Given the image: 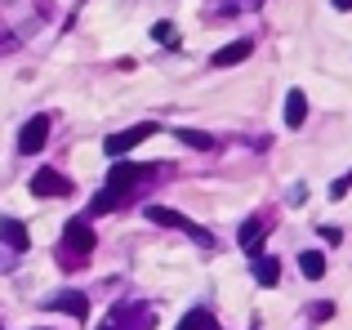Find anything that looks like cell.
Segmentation results:
<instances>
[{
	"instance_id": "6da1fadb",
	"label": "cell",
	"mask_w": 352,
	"mask_h": 330,
	"mask_svg": "<svg viewBox=\"0 0 352 330\" xmlns=\"http://www.w3.org/2000/svg\"><path fill=\"white\" fill-rule=\"evenodd\" d=\"M147 219H152V223H161V228H183V232H188V236H197V241L206 245V250L214 245V236H210L206 228H197L188 214H179V210H170V206H147Z\"/></svg>"
},
{
	"instance_id": "7a4b0ae2",
	"label": "cell",
	"mask_w": 352,
	"mask_h": 330,
	"mask_svg": "<svg viewBox=\"0 0 352 330\" xmlns=\"http://www.w3.org/2000/svg\"><path fill=\"white\" fill-rule=\"evenodd\" d=\"M152 134H156V125H152V121H143V125H134V130H120V134H112V139H107L103 148H107V157H125V152L134 148V143L152 139Z\"/></svg>"
},
{
	"instance_id": "3957f363",
	"label": "cell",
	"mask_w": 352,
	"mask_h": 330,
	"mask_svg": "<svg viewBox=\"0 0 352 330\" xmlns=\"http://www.w3.org/2000/svg\"><path fill=\"white\" fill-rule=\"evenodd\" d=\"M45 139H50V116H32V121L23 125V134H18V148L23 152H41Z\"/></svg>"
},
{
	"instance_id": "277c9868",
	"label": "cell",
	"mask_w": 352,
	"mask_h": 330,
	"mask_svg": "<svg viewBox=\"0 0 352 330\" xmlns=\"http://www.w3.org/2000/svg\"><path fill=\"white\" fill-rule=\"evenodd\" d=\"M32 192L36 197H67L72 183L63 179L58 170H41V174H32Z\"/></svg>"
},
{
	"instance_id": "5b68a950",
	"label": "cell",
	"mask_w": 352,
	"mask_h": 330,
	"mask_svg": "<svg viewBox=\"0 0 352 330\" xmlns=\"http://www.w3.org/2000/svg\"><path fill=\"white\" fill-rule=\"evenodd\" d=\"M63 241H67L76 254H89V250H94V228H89L85 219H72V223L63 228Z\"/></svg>"
},
{
	"instance_id": "8992f818",
	"label": "cell",
	"mask_w": 352,
	"mask_h": 330,
	"mask_svg": "<svg viewBox=\"0 0 352 330\" xmlns=\"http://www.w3.org/2000/svg\"><path fill=\"white\" fill-rule=\"evenodd\" d=\"M143 174H147L143 165H116V170L107 174V188H112V192H120V197H125V192L134 188V183L143 179Z\"/></svg>"
},
{
	"instance_id": "52a82bcc",
	"label": "cell",
	"mask_w": 352,
	"mask_h": 330,
	"mask_svg": "<svg viewBox=\"0 0 352 330\" xmlns=\"http://www.w3.org/2000/svg\"><path fill=\"white\" fill-rule=\"evenodd\" d=\"M303 121H308V98H303V89H290V94H285V125L299 130Z\"/></svg>"
},
{
	"instance_id": "ba28073f",
	"label": "cell",
	"mask_w": 352,
	"mask_h": 330,
	"mask_svg": "<svg viewBox=\"0 0 352 330\" xmlns=\"http://www.w3.org/2000/svg\"><path fill=\"white\" fill-rule=\"evenodd\" d=\"M236 241H241V250L258 254V241H263V219H245L241 232H236Z\"/></svg>"
},
{
	"instance_id": "9c48e42d",
	"label": "cell",
	"mask_w": 352,
	"mask_h": 330,
	"mask_svg": "<svg viewBox=\"0 0 352 330\" xmlns=\"http://www.w3.org/2000/svg\"><path fill=\"white\" fill-rule=\"evenodd\" d=\"M0 236H5L9 250H18V254H23L27 245H32V241H27V228L18 223V219H0Z\"/></svg>"
},
{
	"instance_id": "30bf717a",
	"label": "cell",
	"mask_w": 352,
	"mask_h": 330,
	"mask_svg": "<svg viewBox=\"0 0 352 330\" xmlns=\"http://www.w3.org/2000/svg\"><path fill=\"white\" fill-rule=\"evenodd\" d=\"M254 281L258 286H276L281 281V263L267 259V254H254Z\"/></svg>"
},
{
	"instance_id": "8fae6325",
	"label": "cell",
	"mask_w": 352,
	"mask_h": 330,
	"mask_svg": "<svg viewBox=\"0 0 352 330\" xmlns=\"http://www.w3.org/2000/svg\"><path fill=\"white\" fill-rule=\"evenodd\" d=\"M54 308H63V313H72V317H85L89 313V299L80 295V290H63V295L54 299Z\"/></svg>"
},
{
	"instance_id": "7c38bea8",
	"label": "cell",
	"mask_w": 352,
	"mask_h": 330,
	"mask_svg": "<svg viewBox=\"0 0 352 330\" xmlns=\"http://www.w3.org/2000/svg\"><path fill=\"white\" fill-rule=\"evenodd\" d=\"M241 58H250V41H232V45H223V50L214 54V67H232V63Z\"/></svg>"
},
{
	"instance_id": "4fadbf2b",
	"label": "cell",
	"mask_w": 352,
	"mask_h": 330,
	"mask_svg": "<svg viewBox=\"0 0 352 330\" xmlns=\"http://www.w3.org/2000/svg\"><path fill=\"white\" fill-rule=\"evenodd\" d=\"M299 268H303V277L317 281L321 272H326V254H321V250H303V254H299Z\"/></svg>"
},
{
	"instance_id": "5bb4252c",
	"label": "cell",
	"mask_w": 352,
	"mask_h": 330,
	"mask_svg": "<svg viewBox=\"0 0 352 330\" xmlns=\"http://www.w3.org/2000/svg\"><path fill=\"white\" fill-rule=\"evenodd\" d=\"M179 330H214V317L206 313V308H192L188 317H183V326Z\"/></svg>"
},
{
	"instance_id": "9a60e30c",
	"label": "cell",
	"mask_w": 352,
	"mask_h": 330,
	"mask_svg": "<svg viewBox=\"0 0 352 330\" xmlns=\"http://www.w3.org/2000/svg\"><path fill=\"white\" fill-rule=\"evenodd\" d=\"M179 139L188 143V148H214V139H210V134H201V130H179Z\"/></svg>"
},
{
	"instance_id": "2e32d148",
	"label": "cell",
	"mask_w": 352,
	"mask_h": 330,
	"mask_svg": "<svg viewBox=\"0 0 352 330\" xmlns=\"http://www.w3.org/2000/svg\"><path fill=\"white\" fill-rule=\"evenodd\" d=\"M152 36H156V41H161V45H170V50H174V45H179V32H174L170 23H156V27H152Z\"/></svg>"
},
{
	"instance_id": "e0dca14e",
	"label": "cell",
	"mask_w": 352,
	"mask_h": 330,
	"mask_svg": "<svg viewBox=\"0 0 352 330\" xmlns=\"http://www.w3.org/2000/svg\"><path fill=\"white\" fill-rule=\"evenodd\" d=\"M348 188H352V174H344V179H339V183H330V197H344Z\"/></svg>"
},
{
	"instance_id": "ac0fdd59",
	"label": "cell",
	"mask_w": 352,
	"mask_h": 330,
	"mask_svg": "<svg viewBox=\"0 0 352 330\" xmlns=\"http://www.w3.org/2000/svg\"><path fill=\"white\" fill-rule=\"evenodd\" d=\"M330 5H335V9H352V0H330Z\"/></svg>"
},
{
	"instance_id": "d6986e66",
	"label": "cell",
	"mask_w": 352,
	"mask_h": 330,
	"mask_svg": "<svg viewBox=\"0 0 352 330\" xmlns=\"http://www.w3.org/2000/svg\"><path fill=\"white\" fill-rule=\"evenodd\" d=\"M98 330H116V326H98Z\"/></svg>"
}]
</instances>
